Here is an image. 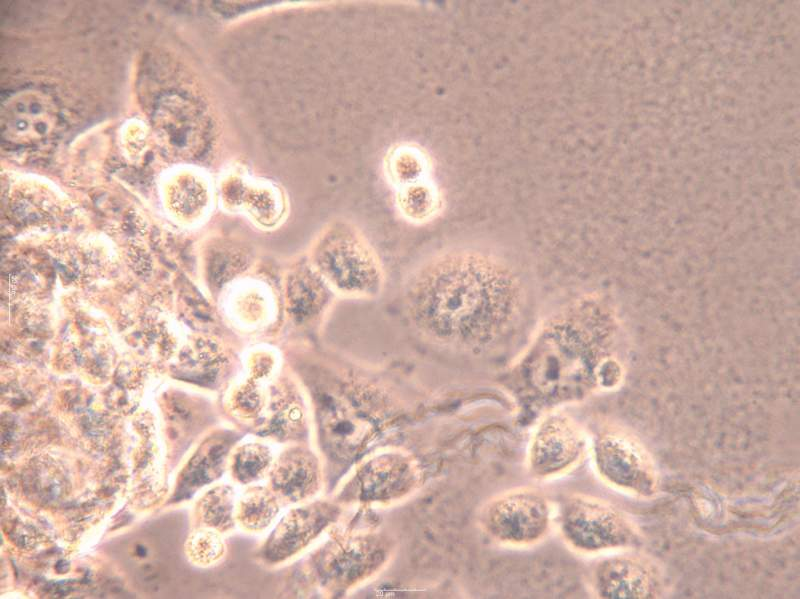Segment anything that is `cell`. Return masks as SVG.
Returning a JSON list of instances; mask_svg holds the SVG:
<instances>
[{"instance_id": "obj_16", "label": "cell", "mask_w": 800, "mask_h": 599, "mask_svg": "<svg viewBox=\"0 0 800 599\" xmlns=\"http://www.w3.org/2000/svg\"><path fill=\"white\" fill-rule=\"evenodd\" d=\"M204 518L209 526L218 530H229L235 524L234 493L231 487H219L205 498Z\"/></svg>"}, {"instance_id": "obj_11", "label": "cell", "mask_w": 800, "mask_h": 599, "mask_svg": "<svg viewBox=\"0 0 800 599\" xmlns=\"http://www.w3.org/2000/svg\"><path fill=\"white\" fill-rule=\"evenodd\" d=\"M268 480L282 505L304 503L322 489V462L308 446L293 444L274 459Z\"/></svg>"}, {"instance_id": "obj_13", "label": "cell", "mask_w": 800, "mask_h": 599, "mask_svg": "<svg viewBox=\"0 0 800 599\" xmlns=\"http://www.w3.org/2000/svg\"><path fill=\"white\" fill-rule=\"evenodd\" d=\"M229 180L230 202L234 207L245 211L257 225L273 227L283 219L284 198L274 184L244 174H237Z\"/></svg>"}, {"instance_id": "obj_8", "label": "cell", "mask_w": 800, "mask_h": 599, "mask_svg": "<svg viewBox=\"0 0 800 599\" xmlns=\"http://www.w3.org/2000/svg\"><path fill=\"white\" fill-rule=\"evenodd\" d=\"M586 447L580 425L561 412H549L536 426L528 451V467L540 479L554 478L572 470Z\"/></svg>"}, {"instance_id": "obj_9", "label": "cell", "mask_w": 800, "mask_h": 599, "mask_svg": "<svg viewBox=\"0 0 800 599\" xmlns=\"http://www.w3.org/2000/svg\"><path fill=\"white\" fill-rule=\"evenodd\" d=\"M335 501L317 500L290 509L276 524L259 550L266 565H279L299 555L341 516Z\"/></svg>"}, {"instance_id": "obj_4", "label": "cell", "mask_w": 800, "mask_h": 599, "mask_svg": "<svg viewBox=\"0 0 800 599\" xmlns=\"http://www.w3.org/2000/svg\"><path fill=\"white\" fill-rule=\"evenodd\" d=\"M559 528L566 544L582 554L630 548L639 540V530L625 512L606 500L580 493L562 503Z\"/></svg>"}, {"instance_id": "obj_17", "label": "cell", "mask_w": 800, "mask_h": 599, "mask_svg": "<svg viewBox=\"0 0 800 599\" xmlns=\"http://www.w3.org/2000/svg\"><path fill=\"white\" fill-rule=\"evenodd\" d=\"M224 543L216 531H200L193 541V554L203 563H212L224 554Z\"/></svg>"}, {"instance_id": "obj_2", "label": "cell", "mask_w": 800, "mask_h": 599, "mask_svg": "<svg viewBox=\"0 0 800 599\" xmlns=\"http://www.w3.org/2000/svg\"><path fill=\"white\" fill-rule=\"evenodd\" d=\"M592 308L572 306L542 325L511 374L523 400L550 409L617 385L621 369Z\"/></svg>"}, {"instance_id": "obj_12", "label": "cell", "mask_w": 800, "mask_h": 599, "mask_svg": "<svg viewBox=\"0 0 800 599\" xmlns=\"http://www.w3.org/2000/svg\"><path fill=\"white\" fill-rule=\"evenodd\" d=\"M358 243L344 241L322 248L320 270L330 283L345 293H371L380 284V271L375 259Z\"/></svg>"}, {"instance_id": "obj_15", "label": "cell", "mask_w": 800, "mask_h": 599, "mask_svg": "<svg viewBox=\"0 0 800 599\" xmlns=\"http://www.w3.org/2000/svg\"><path fill=\"white\" fill-rule=\"evenodd\" d=\"M274 462L268 445L248 442L236 448L231 461L233 478L240 484H252L266 476Z\"/></svg>"}, {"instance_id": "obj_5", "label": "cell", "mask_w": 800, "mask_h": 599, "mask_svg": "<svg viewBox=\"0 0 800 599\" xmlns=\"http://www.w3.org/2000/svg\"><path fill=\"white\" fill-rule=\"evenodd\" d=\"M421 469L409 453L389 450L360 462L336 495L340 505H387L412 494L421 483Z\"/></svg>"}, {"instance_id": "obj_1", "label": "cell", "mask_w": 800, "mask_h": 599, "mask_svg": "<svg viewBox=\"0 0 800 599\" xmlns=\"http://www.w3.org/2000/svg\"><path fill=\"white\" fill-rule=\"evenodd\" d=\"M523 305V287L509 264L472 249L435 255L408 289L410 316L421 334L467 353L498 343L517 323Z\"/></svg>"}, {"instance_id": "obj_14", "label": "cell", "mask_w": 800, "mask_h": 599, "mask_svg": "<svg viewBox=\"0 0 800 599\" xmlns=\"http://www.w3.org/2000/svg\"><path fill=\"white\" fill-rule=\"evenodd\" d=\"M281 506L268 486L251 485L239 500L235 518L245 531L259 533L273 523Z\"/></svg>"}, {"instance_id": "obj_10", "label": "cell", "mask_w": 800, "mask_h": 599, "mask_svg": "<svg viewBox=\"0 0 800 599\" xmlns=\"http://www.w3.org/2000/svg\"><path fill=\"white\" fill-rule=\"evenodd\" d=\"M591 585L599 598H656L663 590V575L652 559L621 554L604 558L595 565Z\"/></svg>"}, {"instance_id": "obj_3", "label": "cell", "mask_w": 800, "mask_h": 599, "mask_svg": "<svg viewBox=\"0 0 800 599\" xmlns=\"http://www.w3.org/2000/svg\"><path fill=\"white\" fill-rule=\"evenodd\" d=\"M336 532L309 559L314 581L330 596L343 595L372 578L392 552L390 541L370 528Z\"/></svg>"}, {"instance_id": "obj_7", "label": "cell", "mask_w": 800, "mask_h": 599, "mask_svg": "<svg viewBox=\"0 0 800 599\" xmlns=\"http://www.w3.org/2000/svg\"><path fill=\"white\" fill-rule=\"evenodd\" d=\"M593 458L599 476L613 488L638 497L657 492L656 465L644 445L623 428L603 430L595 439Z\"/></svg>"}, {"instance_id": "obj_6", "label": "cell", "mask_w": 800, "mask_h": 599, "mask_svg": "<svg viewBox=\"0 0 800 599\" xmlns=\"http://www.w3.org/2000/svg\"><path fill=\"white\" fill-rule=\"evenodd\" d=\"M551 510L538 490L515 488L489 499L479 511L482 530L500 544L524 547L540 542L548 533Z\"/></svg>"}]
</instances>
